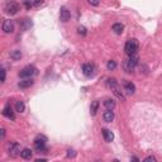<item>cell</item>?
<instances>
[{
  "label": "cell",
  "mask_w": 162,
  "mask_h": 162,
  "mask_svg": "<svg viewBox=\"0 0 162 162\" xmlns=\"http://www.w3.org/2000/svg\"><path fill=\"white\" fill-rule=\"evenodd\" d=\"M138 63H139V57L137 55H132V56H129V58L125 59V61L123 62V69H124L125 72L131 74V72L134 71L135 67L138 66Z\"/></svg>",
  "instance_id": "obj_1"
},
{
  "label": "cell",
  "mask_w": 162,
  "mask_h": 162,
  "mask_svg": "<svg viewBox=\"0 0 162 162\" xmlns=\"http://www.w3.org/2000/svg\"><path fill=\"white\" fill-rule=\"evenodd\" d=\"M139 48V45H138V41L135 38H131L125 42L124 45V52L125 55L128 56H132V55H137V51Z\"/></svg>",
  "instance_id": "obj_2"
},
{
  "label": "cell",
  "mask_w": 162,
  "mask_h": 162,
  "mask_svg": "<svg viewBox=\"0 0 162 162\" xmlns=\"http://www.w3.org/2000/svg\"><path fill=\"white\" fill-rule=\"evenodd\" d=\"M46 142H47V138L45 137V135H37L36 139H34V148L36 151L38 152H47L48 148L46 146Z\"/></svg>",
  "instance_id": "obj_3"
},
{
  "label": "cell",
  "mask_w": 162,
  "mask_h": 162,
  "mask_svg": "<svg viewBox=\"0 0 162 162\" xmlns=\"http://www.w3.org/2000/svg\"><path fill=\"white\" fill-rule=\"evenodd\" d=\"M37 74V69L34 66H25L24 69H22L20 70V72H19V77H22V79H29V77H32V76H34Z\"/></svg>",
  "instance_id": "obj_4"
},
{
  "label": "cell",
  "mask_w": 162,
  "mask_h": 162,
  "mask_svg": "<svg viewBox=\"0 0 162 162\" xmlns=\"http://www.w3.org/2000/svg\"><path fill=\"white\" fill-rule=\"evenodd\" d=\"M19 9H20L19 4L16 2H14V0H10V2H8L5 4V13L9 14V15H15L19 12Z\"/></svg>",
  "instance_id": "obj_5"
},
{
  "label": "cell",
  "mask_w": 162,
  "mask_h": 162,
  "mask_svg": "<svg viewBox=\"0 0 162 162\" xmlns=\"http://www.w3.org/2000/svg\"><path fill=\"white\" fill-rule=\"evenodd\" d=\"M20 144L16 143V142H12L9 146H8V153H9V156L12 157H16L18 155H20Z\"/></svg>",
  "instance_id": "obj_6"
},
{
  "label": "cell",
  "mask_w": 162,
  "mask_h": 162,
  "mask_svg": "<svg viewBox=\"0 0 162 162\" xmlns=\"http://www.w3.org/2000/svg\"><path fill=\"white\" fill-rule=\"evenodd\" d=\"M70 18H71V13H70V10L67 9L66 6H62V8H61V10H59V19H61V22L67 23V22L70 20Z\"/></svg>",
  "instance_id": "obj_7"
},
{
  "label": "cell",
  "mask_w": 162,
  "mask_h": 162,
  "mask_svg": "<svg viewBox=\"0 0 162 162\" xmlns=\"http://www.w3.org/2000/svg\"><path fill=\"white\" fill-rule=\"evenodd\" d=\"M123 88H124V91L128 94V95H133V94L135 92V85L132 81L124 80L123 81Z\"/></svg>",
  "instance_id": "obj_8"
},
{
  "label": "cell",
  "mask_w": 162,
  "mask_h": 162,
  "mask_svg": "<svg viewBox=\"0 0 162 162\" xmlns=\"http://www.w3.org/2000/svg\"><path fill=\"white\" fill-rule=\"evenodd\" d=\"M82 72L85 76H88V77H91L95 74V69H94V66L91 63H84L82 65Z\"/></svg>",
  "instance_id": "obj_9"
},
{
  "label": "cell",
  "mask_w": 162,
  "mask_h": 162,
  "mask_svg": "<svg viewBox=\"0 0 162 162\" xmlns=\"http://www.w3.org/2000/svg\"><path fill=\"white\" fill-rule=\"evenodd\" d=\"M3 31H4V33H6V34L13 33L14 32V23H13V20H10V19L4 20V23H3Z\"/></svg>",
  "instance_id": "obj_10"
},
{
  "label": "cell",
  "mask_w": 162,
  "mask_h": 162,
  "mask_svg": "<svg viewBox=\"0 0 162 162\" xmlns=\"http://www.w3.org/2000/svg\"><path fill=\"white\" fill-rule=\"evenodd\" d=\"M3 115L5 118H8V119H10V121H14V119H15V114H14V112H13V109H12L10 105H6L3 109Z\"/></svg>",
  "instance_id": "obj_11"
},
{
  "label": "cell",
  "mask_w": 162,
  "mask_h": 162,
  "mask_svg": "<svg viewBox=\"0 0 162 162\" xmlns=\"http://www.w3.org/2000/svg\"><path fill=\"white\" fill-rule=\"evenodd\" d=\"M101 133H103V137H104V141H105V142H108V143L113 142V139H114V134H113L112 131L106 129V128H103V129H101Z\"/></svg>",
  "instance_id": "obj_12"
},
{
  "label": "cell",
  "mask_w": 162,
  "mask_h": 162,
  "mask_svg": "<svg viewBox=\"0 0 162 162\" xmlns=\"http://www.w3.org/2000/svg\"><path fill=\"white\" fill-rule=\"evenodd\" d=\"M103 119L105 123H112L114 121V112L106 109V112H104V114H103Z\"/></svg>",
  "instance_id": "obj_13"
},
{
  "label": "cell",
  "mask_w": 162,
  "mask_h": 162,
  "mask_svg": "<svg viewBox=\"0 0 162 162\" xmlns=\"http://www.w3.org/2000/svg\"><path fill=\"white\" fill-rule=\"evenodd\" d=\"M33 84H34V80H33L32 77H29V79L22 80V81L18 84V86H19L20 89H28V88H31V86H32Z\"/></svg>",
  "instance_id": "obj_14"
},
{
  "label": "cell",
  "mask_w": 162,
  "mask_h": 162,
  "mask_svg": "<svg viewBox=\"0 0 162 162\" xmlns=\"http://www.w3.org/2000/svg\"><path fill=\"white\" fill-rule=\"evenodd\" d=\"M112 31L115 33V34H122L123 31H124V25L122 23H114L113 27H112Z\"/></svg>",
  "instance_id": "obj_15"
},
{
  "label": "cell",
  "mask_w": 162,
  "mask_h": 162,
  "mask_svg": "<svg viewBox=\"0 0 162 162\" xmlns=\"http://www.w3.org/2000/svg\"><path fill=\"white\" fill-rule=\"evenodd\" d=\"M32 156H33V152L29 148H23L22 152H20V157L24 158V160H31Z\"/></svg>",
  "instance_id": "obj_16"
},
{
  "label": "cell",
  "mask_w": 162,
  "mask_h": 162,
  "mask_svg": "<svg viewBox=\"0 0 162 162\" xmlns=\"http://www.w3.org/2000/svg\"><path fill=\"white\" fill-rule=\"evenodd\" d=\"M99 101L98 100H94L92 103H91V105H90V114L91 115H96V113H98V110H99Z\"/></svg>",
  "instance_id": "obj_17"
},
{
  "label": "cell",
  "mask_w": 162,
  "mask_h": 162,
  "mask_svg": "<svg viewBox=\"0 0 162 162\" xmlns=\"http://www.w3.org/2000/svg\"><path fill=\"white\" fill-rule=\"evenodd\" d=\"M104 106H105L106 109H109V110H113V109L115 108V100H114V99H110V98L105 99Z\"/></svg>",
  "instance_id": "obj_18"
},
{
  "label": "cell",
  "mask_w": 162,
  "mask_h": 162,
  "mask_svg": "<svg viewBox=\"0 0 162 162\" xmlns=\"http://www.w3.org/2000/svg\"><path fill=\"white\" fill-rule=\"evenodd\" d=\"M10 58L14 59V61H18V59L22 58V52H20L19 49H14V51H12V52H10Z\"/></svg>",
  "instance_id": "obj_19"
},
{
  "label": "cell",
  "mask_w": 162,
  "mask_h": 162,
  "mask_svg": "<svg viewBox=\"0 0 162 162\" xmlns=\"http://www.w3.org/2000/svg\"><path fill=\"white\" fill-rule=\"evenodd\" d=\"M24 110H25V104L20 100L16 101V103H15V112L16 113H23Z\"/></svg>",
  "instance_id": "obj_20"
},
{
  "label": "cell",
  "mask_w": 162,
  "mask_h": 162,
  "mask_svg": "<svg viewBox=\"0 0 162 162\" xmlns=\"http://www.w3.org/2000/svg\"><path fill=\"white\" fill-rule=\"evenodd\" d=\"M113 92H114V95L119 99V100H122V101H124L125 100V98H124V95H123V92H122V90L121 89H119L118 86L117 88H114L113 89Z\"/></svg>",
  "instance_id": "obj_21"
},
{
  "label": "cell",
  "mask_w": 162,
  "mask_h": 162,
  "mask_svg": "<svg viewBox=\"0 0 162 162\" xmlns=\"http://www.w3.org/2000/svg\"><path fill=\"white\" fill-rule=\"evenodd\" d=\"M106 85H108L110 89H114V88L118 86V81H117V79H114V77H109V79L106 80Z\"/></svg>",
  "instance_id": "obj_22"
},
{
  "label": "cell",
  "mask_w": 162,
  "mask_h": 162,
  "mask_svg": "<svg viewBox=\"0 0 162 162\" xmlns=\"http://www.w3.org/2000/svg\"><path fill=\"white\" fill-rule=\"evenodd\" d=\"M117 66H118V65H117V61H114V59H110V61H108V63H106V67H108L109 71L115 70Z\"/></svg>",
  "instance_id": "obj_23"
},
{
  "label": "cell",
  "mask_w": 162,
  "mask_h": 162,
  "mask_svg": "<svg viewBox=\"0 0 162 162\" xmlns=\"http://www.w3.org/2000/svg\"><path fill=\"white\" fill-rule=\"evenodd\" d=\"M77 33H79L80 36L85 37V36L88 34V31H86V28H85V27H82V25H80V27L77 28Z\"/></svg>",
  "instance_id": "obj_24"
},
{
  "label": "cell",
  "mask_w": 162,
  "mask_h": 162,
  "mask_svg": "<svg viewBox=\"0 0 162 162\" xmlns=\"http://www.w3.org/2000/svg\"><path fill=\"white\" fill-rule=\"evenodd\" d=\"M67 157H69V158L76 157V152H75L74 149H67Z\"/></svg>",
  "instance_id": "obj_25"
},
{
  "label": "cell",
  "mask_w": 162,
  "mask_h": 162,
  "mask_svg": "<svg viewBox=\"0 0 162 162\" xmlns=\"http://www.w3.org/2000/svg\"><path fill=\"white\" fill-rule=\"evenodd\" d=\"M88 2H89V4L92 5V6H98V5L100 4V0H88Z\"/></svg>",
  "instance_id": "obj_26"
},
{
  "label": "cell",
  "mask_w": 162,
  "mask_h": 162,
  "mask_svg": "<svg viewBox=\"0 0 162 162\" xmlns=\"http://www.w3.org/2000/svg\"><path fill=\"white\" fill-rule=\"evenodd\" d=\"M149 161H152V162H156L157 160H156V157H155V156H148V157H146V158H144V162H149Z\"/></svg>",
  "instance_id": "obj_27"
},
{
  "label": "cell",
  "mask_w": 162,
  "mask_h": 162,
  "mask_svg": "<svg viewBox=\"0 0 162 162\" xmlns=\"http://www.w3.org/2000/svg\"><path fill=\"white\" fill-rule=\"evenodd\" d=\"M43 3H45V0H34V2H33V5H34V6H41Z\"/></svg>",
  "instance_id": "obj_28"
},
{
  "label": "cell",
  "mask_w": 162,
  "mask_h": 162,
  "mask_svg": "<svg viewBox=\"0 0 162 162\" xmlns=\"http://www.w3.org/2000/svg\"><path fill=\"white\" fill-rule=\"evenodd\" d=\"M0 72H2V82H5V77H6V72L4 69L0 70Z\"/></svg>",
  "instance_id": "obj_29"
},
{
  "label": "cell",
  "mask_w": 162,
  "mask_h": 162,
  "mask_svg": "<svg viewBox=\"0 0 162 162\" xmlns=\"http://www.w3.org/2000/svg\"><path fill=\"white\" fill-rule=\"evenodd\" d=\"M0 132H2V139H4L5 138V129L2 128V131H0Z\"/></svg>",
  "instance_id": "obj_30"
},
{
  "label": "cell",
  "mask_w": 162,
  "mask_h": 162,
  "mask_svg": "<svg viewBox=\"0 0 162 162\" xmlns=\"http://www.w3.org/2000/svg\"><path fill=\"white\" fill-rule=\"evenodd\" d=\"M45 161H47L46 158H37L36 160V162H45Z\"/></svg>",
  "instance_id": "obj_31"
}]
</instances>
